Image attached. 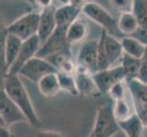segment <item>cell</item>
Instances as JSON below:
<instances>
[{
	"label": "cell",
	"mask_w": 147,
	"mask_h": 137,
	"mask_svg": "<svg viewBox=\"0 0 147 137\" xmlns=\"http://www.w3.org/2000/svg\"><path fill=\"white\" fill-rule=\"evenodd\" d=\"M126 84L135 113L143 121L144 127H147V85L136 79L129 80Z\"/></svg>",
	"instance_id": "8"
},
{
	"label": "cell",
	"mask_w": 147,
	"mask_h": 137,
	"mask_svg": "<svg viewBox=\"0 0 147 137\" xmlns=\"http://www.w3.org/2000/svg\"><path fill=\"white\" fill-rule=\"evenodd\" d=\"M131 36L135 38L137 40H139L142 44L144 45L145 47H147V29L139 27L136 29V31L131 34Z\"/></svg>",
	"instance_id": "30"
},
{
	"label": "cell",
	"mask_w": 147,
	"mask_h": 137,
	"mask_svg": "<svg viewBox=\"0 0 147 137\" xmlns=\"http://www.w3.org/2000/svg\"><path fill=\"white\" fill-rule=\"evenodd\" d=\"M59 87L61 90H64L66 92L69 93L72 96H78V90L76 86V80L74 74L70 73H64V72H57Z\"/></svg>",
	"instance_id": "25"
},
{
	"label": "cell",
	"mask_w": 147,
	"mask_h": 137,
	"mask_svg": "<svg viewBox=\"0 0 147 137\" xmlns=\"http://www.w3.org/2000/svg\"><path fill=\"white\" fill-rule=\"evenodd\" d=\"M0 30H1V26H0Z\"/></svg>",
	"instance_id": "41"
},
{
	"label": "cell",
	"mask_w": 147,
	"mask_h": 137,
	"mask_svg": "<svg viewBox=\"0 0 147 137\" xmlns=\"http://www.w3.org/2000/svg\"><path fill=\"white\" fill-rule=\"evenodd\" d=\"M36 137H65L58 131H41L36 135Z\"/></svg>",
	"instance_id": "32"
},
{
	"label": "cell",
	"mask_w": 147,
	"mask_h": 137,
	"mask_svg": "<svg viewBox=\"0 0 147 137\" xmlns=\"http://www.w3.org/2000/svg\"><path fill=\"white\" fill-rule=\"evenodd\" d=\"M113 111L117 121L127 119L135 113L133 103H129L125 97L115 101L114 104L113 105Z\"/></svg>",
	"instance_id": "24"
},
{
	"label": "cell",
	"mask_w": 147,
	"mask_h": 137,
	"mask_svg": "<svg viewBox=\"0 0 147 137\" xmlns=\"http://www.w3.org/2000/svg\"><path fill=\"white\" fill-rule=\"evenodd\" d=\"M80 13L82 7L70 4L61 5L59 7L55 8V19L57 26L67 28L70 23L79 18Z\"/></svg>",
	"instance_id": "15"
},
{
	"label": "cell",
	"mask_w": 147,
	"mask_h": 137,
	"mask_svg": "<svg viewBox=\"0 0 147 137\" xmlns=\"http://www.w3.org/2000/svg\"><path fill=\"white\" fill-rule=\"evenodd\" d=\"M111 5L121 12L131 11L134 0H110Z\"/></svg>",
	"instance_id": "29"
},
{
	"label": "cell",
	"mask_w": 147,
	"mask_h": 137,
	"mask_svg": "<svg viewBox=\"0 0 147 137\" xmlns=\"http://www.w3.org/2000/svg\"><path fill=\"white\" fill-rule=\"evenodd\" d=\"M120 41L123 53L131 56L134 58L142 59L146 47L142 44L139 40L131 36H126L121 38Z\"/></svg>",
	"instance_id": "22"
},
{
	"label": "cell",
	"mask_w": 147,
	"mask_h": 137,
	"mask_svg": "<svg viewBox=\"0 0 147 137\" xmlns=\"http://www.w3.org/2000/svg\"><path fill=\"white\" fill-rule=\"evenodd\" d=\"M0 125H2V126H7L6 123H5V121L3 119V117L1 116V114H0Z\"/></svg>",
	"instance_id": "38"
},
{
	"label": "cell",
	"mask_w": 147,
	"mask_h": 137,
	"mask_svg": "<svg viewBox=\"0 0 147 137\" xmlns=\"http://www.w3.org/2000/svg\"><path fill=\"white\" fill-rule=\"evenodd\" d=\"M88 137H93V134H92V132H90V135H89Z\"/></svg>",
	"instance_id": "40"
},
{
	"label": "cell",
	"mask_w": 147,
	"mask_h": 137,
	"mask_svg": "<svg viewBox=\"0 0 147 137\" xmlns=\"http://www.w3.org/2000/svg\"><path fill=\"white\" fill-rule=\"evenodd\" d=\"M82 13L92 21L98 24L106 32L116 37L121 35L117 28V20L108 10L96 2H86L82 7Z\"/></svg>",
	"instance_id": "3"
},
{
	"label": "cell",
	"mask_w": 147,
	"mask_h": 137,
	"mask_svg": "<svg viewBox=\"0 0 147 137\" xmlns=\"http://www.w3.org/2000/svg\"><path fill=\"white\" fill-rule=\"evenodd\" d=\"M0 114L3 117L7 127L14 124L26 121V116L21 111L14 101L9 98L4 89L0 90Z\"/></svg>",
	"instance_id": "12"
},
{
	"label": "cell",
	"mask_w": 147,
	"mask_h": 137,
	"mask_svg": "<svg viewBox=\"0 0 147 137\" xmlns=\"http://www.w3.org/2000/svg\"><path fill=\"white\" fill-rule=\"evenodd\" d=\"M3 89L15 104L21 110L24 115L26 116L28 123L35 128L40 127L41 123L34 109L28 90L20 80V76L7 75Z\"/></svg>",
	"instance_id": "1"
},
{
	"label": "cell",
	"mask_w": 147,
	"mask_h": 137,
	"mask_svg": "<svg viewBox=\"0 0 147 137\" xmlns=\"http://www.w3.org/2000/svg\"><path fill=\"white\" fill-rule=\"evenodd\" d=\"M52 72H58L57 69L47 59L35 56L22 66L18 75L27 78L34 83H38L45 75Z\"/></svg>",
	"instance_id": "7"
},
{
	"label": "cell",
	"mask_w": 147,
	"mask_h": 137,
	"mask_svg": "<svg viewBox=\"0 0 147 137\" xmlns=\"http://www.w3.org/2000/svg\"><path fill=\"white\" fill-rule=\"evenodd\" d=\"M140 82L147 85V64L142 62L141 67L139 69V72L137 73V76L135 78Z\"/></svg>",
	"instance_id": "31"
},
{
	"label": "cell",
	"mask_w": 147,
	"mask_h": 137,
	"mask_svg": "<svg viewBox=\"0 0 147 137\" xmlns=\"http://www.w3.org/2000/svg\"><path fill=\"white\" fill-rule=\"evenodd\" d=\"M38 87L43 96L45 97H54L57 95L60 90L59 78L57 72H52L45 75L38 80Z\"/></svg>",
	"instance_id": "18"
},
{
	"label": "cell",
	"mask_w": 147,
	"mask_h": 137,
	"mask_svg": "<svg viewBox=\"0 0 147 137\" xmlns=\"http://www.w3.org/2000/svg\"><path fill=\"white\" fill-rule=\"evenodd\" d=\"M142 62H144L145 64H147V47L145 48V50H144V56L143 58H142Z\"/></svg>",
	"instance_id": "36"
},
{
	"label": "cell",
	"mask_w": 147,
	"mask_h": 137,
	"mask_svg": "<svg viewBox=\"0 0 147 137\" xmlns=\"http://www.w3.org/2000/svg\"><path fill=\"white\" fill-rule=\"evenodd\" d=\"M142 137H144V135H143V136H142Z\"/></svg>",
	"instance_id": "42"
},
{
	"label": "cell",
	"mask_w": 147,
	"mask_h": 137,
	"mask_svg": "<svg viewBox=\"0 0 147 137\" xmlns=\"http://www.w3.org/2000/svg\"><path fill=\"white\" fill-rule=\"evenodd\" d=\"M22 42L23 40L20 39L18 37L11 33H6V36H5V57H6L8 69L17 59Z\"/></svg>",
	"instance_id": "20"
},
{
	"label": "cell",
	"mask_w": 147,
	"mask_h": 137,
	"mask_svg": "<svg viewBox=\"0 0 147 137\" xmlns=\"http://www.w3.org/2000/svg\"><path fill=\"white\" fill-rule=\"evenodd\" d=\"M120 131L113 111V105L106 103L98 108L92 131L93 137H113Z\"/></svg>",
	"instance_id": "4"
},
{
	"label": "cell",
	"mask_w": 147,
	"mask_h": 137,
	"mask_svg": "<svg viewBox=\"0 0 147 137\" xmlns=\"http://www.w3.org/2000/svg\"><path fill=\"white\" fill-rule=\"evenodd\" d=\"M123 54V51L120 40L103 30L98 39L97 70L119 65Z\"/></svg>",
	"instance_id": "2"
},
{
	"label": "cell",
	"mask_w": 147,
	"mask_h": 137,
	"mask_svg": "<svg viewBox=\"0 0 147 137\" xmlns=\"http://www.w3.org/2000/svg\"><path fill=\"white\" fill-rule=\"evenodd\" d=\"M47 59L57 69V72L75 74L76 72V62L70 54L66 53H57L49 56Z\"/></svg>",
	"instance_id": "19"
},
{
	"label": "cell",
	"mask_w": 147,
	"mask_h": 137,
	"mask_svg": "<svg viewBox=\"0 0 147 137\" xmlns=\"http://www.w3.org/2000/svg\"><path fill=\"white\" fill-rule=\"evenodd\" d=\"M126 89H127L126 82L125 80H121V82L115 83L113 87L109 90L107 94H109L114 101L120 100V99H123L125 97Z\"/></svg>",
	"instance_id": "28"
},
{
	"label": "cell",
	"mask_w": 147,
	"mask_h": 137,
	"mask_svg": "<svg viewBox=\"0 0 147 137\" xmlns=\"http://www.w3.org/2000/svg\"><path fill=\"white\" fill-rule=\"evenodd\" d=\"M131 12L141 28L147 29V0H134Z\"/></svg>",
	"instance_id": "26"
},
{
	"label": "cell",
	"mask_w": 147,
	"mask_h": 137,
	"mask_svg": "<svg viewBox=\"0 0 147 137\" xmlns=\"http://www.w3.org/2000/svg\"><path fill=\"white\" fill-rule=\"evenodd\" d=\"M0 137H14L7 126L0 125Z\"/></svg>",
	"instance_id": "34"
},
{
	"label": "cell",
	"mask_w": 147,
	"mask_h": 137,
	"mask_svg": "<svg viewBox=\"0 0 147 137\" xmlns=\"http://www.w3.org/2000/svg\"><path fill=\"white\" fill-rule=\"evenodd\" d=\"M88 34L89 25L79 18L70 23L66 29V38L70 45L82 42L87 38Z\"/></svg>",
	"instance_id": "16"
},
{
	"label": "cell",
	"mask_w": 147,
	"mask_h": 137,
	"mask_svg": "<svg viewBox=\"0 0 147 137\" xmlns=\"http://www.w3.org/2000/svg\"><path fill=\"white\" fill-rule=\"evenodd\" d=\"M40 45H41V42L37 35L26 40H23L18 57L15 59L13 64L9 67L7 75H18L22 66L28 62L30 59L37 56Z\"/></svg>",
	"instance_id": "10"
},
{
	"label": "cell",
	"mask_w": 147,
	"mask_h": 137,
	"mask_svg": "<svg viewBox=\"0 0 147 137\" xmlns=\"http://www.w3.org/2000/svg\"><path fill=\"white\" fill-rule=\"evenodd\" d=\"M35 2H36V6L41 7V9H44L51 7L53 0H35Z\"/></svg>",
	"instance_id": "33"
},
{
	"label": "cell",
	"mask_w": 147,
	"mask_h": 137,
	"mask_svg": "<svg viewBox=\"0 0 147 137\" xmlns=\"http://www.w3.org/2000/svg\"><path fill=\"white\" fill-rule=\"evenodd\" d=\"M120 130H121L127 137H142L144 125L139 116L135 113L129 118L123 121H118Z\"/></svg>",
	"instance_id": "17"
},
{
	"label": "cell",
	"mask_w": 147,
	"mask_h": 137,
	"mask_svg": "<svg viewBox=\"0 0 147 137\" xmlns=\"http://www.w3.org/2000/svg\"><path fill=\"white\" fill-rule=\"evenodd\" d=\"M38 20L39 13L35 11L28 12L9 24L6 28V31L18 37L20 39L26 40L37 35Z\"/></svg>",
	"instance_id": "6"
},
{
	"label": "cell",
	"mask_w": 147,
	"mask_h": 137,
	"mask_svg": "<svg viewBox=\"0 0 147 137\" xmlns=\"http://www.w3.org/2000/svg\"><path fill=\"white\" fill-rule=\"evenodd\" d=\"M139 27V23L133 12H121L120 17L117 19V28L121 35L131 36Z\"/></svg>",
	"instance_id": "21"
},
{
	"label": "cell",
	"mask_w": 147,
	"mask_h": 137,
	"mask_svg": "<svg viewBox=\"0 0 147 137\" xmlns=\"http://www.w3.org/2000/svg\"><path fill=\"white\" fill-rule=\"evenodd\" d=\"M92 78L100 94H107L113 86L121 80H125V73L119 64L113 67L97 70L92 73Z\"/></svg>",
	"instance_id": "9"
},
{
	"label": "cell",
	"mask_w": 147,
	"mask_h": 137,
	"mask_svg": "<svg viewBox=\"0 0 147 137\" xmlns=\"http://www.w3.org/2000/svg\"><path fill=\"white\" fill-rule=\"evenodd\" d=\"M74 76L79 95L90 96L98 93L100 94L97 86H96L92 78V73H90L86 70L78 68L76 66V72Z\"/></svg>",
	"instance_id": "14"
},
{
	"label": "cell",
	"mask_w": 147,
	"mask_h": 137,
	"mask_svg": "<svg viewBox=\"0 0 147 137\" xmlns=\"http://www.w3.org/2000/svg\"><path fill=\"white\" fill-rule=\"evenodd\" d=\"M85 0H68V4L73 5V6L82 7V6L85 4Z\"/></svg>",
	"instance_id": "35"
},
{
	"label": "cell",
	"mask_w": 147,
	"mask_h": 137,
	"mask_svg": "<svg viewBox=\"0 0 147 137\" xmlns=\"http://www.w3.org/2000/svg\"><path fill=\"white\" fill-rule=\"evenodd\" d=\"M65 27L57 26L53 33L50 35L43 43L40 45V48L37 53L38 57L47 59L48 57L57 53H66L70 54V45L67 38H66Z\"/></svg>",
	"instance_id": "5"
},
{
	"label": "cell",
	"mask_w": 147,
	"mask_h": 137,
	"mask_svg": "<svg viewBox=\"0 0 147 137\" xmlns=\"http://www.w3.org/2000/svg\"><path fill=\"white\" fill-rule=\"evenodd\" d=\"M98 63V40H89L80 47L76 59V66L94 73L97 72Z\"/></svg>",
	"instance_id": "11"
},
{
	"label": "cell",
	"mask_w": 147,
	"mask_h": 137,
	"mask_svg": "<svg viewBox=\"0 0 147 137\" xmlns=\"http://www.w3.org/2000/svg\"><path fill=\"white\" fill-rule=\"evenodd\" d=\"M58 1H59L60 4H62V5H64V4H68V0H58Z\"/></svg>",
	"instance_id": "39"
},
{
	"label": "cell",
	"mask_w": 147,
	"mask_h": 137,
	"mask_svg": "<svg viewBox=\"0 0 147 137\" xmlns=\"http://www.w3.org/2000/svg\"><path fill=\"white\" fill-rule=\"evenodd\" d=\"M141 64H142L141 59L134 58V57H131V56H129L125 53L123 54V57L121 59L120 65L123 67V69L124 70L126 82L136 78L137 73L139 72V69L141 67Z\"/></svg>",
	"instance_id": "23"
},
{
	"label": "cell",
	"mask_w": 147,
	"mask_h": 137,
	"mask_svg": "<svg viewBox=\"0 0 147 137\" xmlns=\"http://www.w3.org/2000/svg\"><path fill=\"white\" fill-rule=\"evenodd\" d=\"M24 1L30 4V5H32V6H36V2H35V0H24Z\"/></svg>",
	"instance_id": "37"
},
{
	"label": "cell",
	"mask_w": 147,
	"mask_h": 137,
	"mask_svg": "<svg viewBox=\"0 0 147 137\" xmlns=\"http://www.w3.org/2000/svg\"><path fill=\"white\" fill-rule=\"evenodd\" d=\"M57 28V22L55 19V7L52 6L42 9L39 12V20L37 36L40 42L43 43L45 40L53 33Z\"/></svg>",
	"instance_id": "13"
},
{
	"label": "cell",
	"mask_w": 147,
	"mask_h": 137,
	"mask_svg": "<svg viewBox=\"0 0 147 137\" xmlns=\"http://www.w3.org/2000/svg\"><path fill=\"white\" fill-rule=\"evenodd\" d=\"M6 28L0 30V90L4 88V83L7 76V65L5 57V36H6Z\"/></svg>",
	"instance_id": "27"
}]
</instances>
